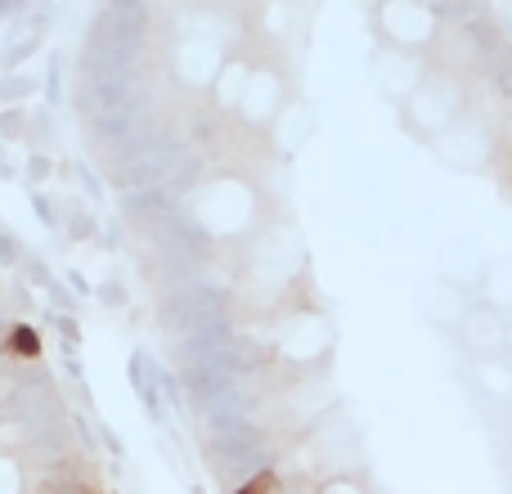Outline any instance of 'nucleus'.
Masks as SVG:
<instances>
[{
	"instance_id": "14",
	"label": "nucleus",
	"mask_w": 512,
	"mask_h": 494,
	"mask_svg": "<svg viewBox=\"0 0 512 494\" xmlns=\"http://www.w3.org/2000/svg\"><path fill=\"white\" fill-rule=\"evenodd\" d=\"M481 301H490L495 310H512V256H490L486 270H481V283H477Z\"/></svg>"
},
{
	"instance_id": "16",
	"label": "nucleus",
	"mask_w": 512,
	"mask_h": 494,
	"mask_svg": "<svg viewBox=\"0 0 512 494\" xmlns=\"http://www.w3.org/2000/svg\"><path fill=\"white\" fill-rule=\"evenodd\" d=\"M315 494H373V490L364 486L360 477H333V481H324Z\"/></svg>"
},
{
	"instance_id": "11",
	"label": "nucleus",
	"mask_w": 512,
	"mask_h": 494,
	"mask_svg": "<svg viewBox=\"0 0 512 494\" xmlns=\"http://www.w3.org/2000/svg\"><path fill=\"white\" fill-rule=\"evenodd\" d=\"M248 72H252V59H243V54H230V59H225V68L216 72V81L207 86V95H212V104L221 108V113H239V99H243V86H248Z\"/></svg>"
},
{
	"instance_id": "4",
	"label": "nucleus",
	"mask_w": 512,
	"mask_h": 494,
	"mask_svg": "<svg viewBox=\"0 0 512 494\" xmlns=\"http://www.w3.org/2000/svg\"><path fill=\"white\" fill-rule=\"evenodd\" d=\"M274 351L283 364H319L333 351V324L319 310H297L274 328Z\"/></svg>"
},
{
	"instance_id": "17",
	"label": "nucleus",
	"mask_w": 512,
	"mask_h": 494,
	"mask_svg": "<svg viewBox=\"0 0 512 494\" xmlns=\"http://www.w3.org/2000/svg\"><path fill=\"white\" fill-rule=\"evenodd\" d=\"M508 355H512V310H508Z\"/></svg>"
},
{
	"instance_id": "10",
	"label": "nucleus",
	"mask_w": 512,
	"mask_h": 494,
	"mask_svg": "<svg viewBox=\"0 0 512 494\" xmlns=\"http://www.w3.org/2000/svg\"><path fill=\"white\" fill-rule=\"evenodd\" d=\"M472 387L486 400H499V405H512V355H481L472 360Z\"/></svg>"
},
{
	"instance_id": "9",
	"label": "nucleus",
	"mask_w": 512,
	"mask_h": 494,
	"mask_svg": "<svg viewBox=\"0 0 512 494\" xmlns=\"http://www.w3.org/2000/svg\"><path fill=\"white\" fill-rule=\"evenodd\" d=\"M225 45L216 41V36H207V32H189V36H180V45H176V77L185 81L189 90H207L216 81V72L225 68Z\"/></svg>"
},
{
	"instance_id": "13",
	"label": "nucleus",
	"mask_w": 512,
	"mask_h": 494,
	"mask_svg": "<svg viewBox=\"0 0 512 494\" xmlns=\"http://www.w3.org/2000/svg\"><path fill=\"white\" fill-rule=\"evenodd\" d=\"M310 126H315V117H310V108L292 99V104L279 113V122H274L265 135H270V140H274V149H279V153H297L301 144H306Z\"/></svg>"
},
{
	"instance_id": "1",
	"label": "nucleus",
	"mask_w": 512,
	"mask_h": 494,
	"mask_svg": "<svg viewBox=\"0 0 512 494\" xmlns=\"http://www.w3.org/2000/svg\"><path fill=\"white\" fill-rule=\"evenodd\" d=\"M468 117V81L450 68H432L418 90L400 104V126H405L414 140H441L450 126H459Z\"/></svg>"
},
{
	"instance_id": "3",
	"label": "nucleus",
	"mask_w": 512,
	"mask_h": 494,
	"mask_svg": "<svg viewBox=\"0 0 512 494\" xmlns=\"http://www.w3.org/2000/svg\"><path fill=\"white\" fill-rule=\"evenodd\" d=\"M369 23L382 45L405 54H432L436 36H441V14L432 5H418V0H382V5H373Z\"/></svg>"
},
{
	"instance_id": "5",
	"label": "nucleus",
	"mask_w": 512,
	"mask_h": 494,
	"mask_svg": "<svg viewBox=\"0 0 512 494\" xmlns=\"http://www.w3.org/2000/svg\"><path fill=\"white\" fill-rule=\"evenodd\" d=\"M288 104H292V95H288V77H283V68H274V63H252L248 86H243V99H239L243 122H248L252 131H270Z\"/></svg>"
},
{
	"instance_id": "8",
	"label": "nucleus",
	"mask_w": 512,
	"mask_h": 494,
	"mask_svg": "<svg viewBox=\"0 0 512 494\" xmlns=\"http://www.w3.org/2000/svg\"><path fill=\"white\" fill-rule=\"evenodd\" d=\"M427 72H432L427 54H405V50H391V45H378V54H373V81H378V90L387 99H396V104H405V99L414 95Z\"/></svg>"
},
{
	"instance_id": "6",
	"label": "nucleus",
	"mask_w": 512,
	"mask_h": 494,
	"mask_svg": "<svg viewBox=\"0 0 512 494\" xmlns=\"http://www.w3.org/2000/svg\"><path fill=\"white\" fill-rule=\"evenodd\" d=\"M432 149L445 167L486 171L490 158H495V135H490V126L481 122V117H472V108H468V117H463L459 126H450L441 140H432Z\"/></svg>"
},
{
	"instance_id": "12",
	"label": "nucleus",
	"mask_w": 512,
	"mask_h": 494,
	"mask_svg": "<svg viewBox=\"0 0 512 494\" xmlns=\"http://www.w3.org/2000/svg\"><path fill=\"white\" fill-rule=\"evenodd\" d=\"M423 306H427V315H432V319H436V324H445V328H459L463 310H468V306H472V292L454 288V283H450V279H436V283H432V288H427Z\"/></svg>"
},
{
	"instance_id": "2",
	"label": "nucleus",
	"mask_w": 512,
	"mask_h": 494,
	"mask_svg": "<svg viewBox=\"0 0 512 494\" xmlns=\"http://www.w3.org/2000/svg\"><path fill=\"white\" fill-rule=\"evenodd\" d=\"M189 212H194V221L203 225L207 234H216V239H239V234H248L256 225L261 203H256L248 180L221 176V180H207V185L189 198Z\"/></svg>"
},
{
	"instance_id": "15",
	"label": "nucleus",
	"mask_w": 512,
	"mask_h": 494,
	"mask_svg": "<svg viewBox=\"0 0 512 494\" xmlns=\"http://www.w3.org/2000/svg\"><path fill=\"white\" fill-rule=\"evenodd\" d=\"M27 490V477H23V463L14 454L0 450V494H23Z\"/></svg>"
},
{
	"instance_id": "7",
	"label": "nucleus",
	"mask_w": 512,
	"mask_h": 494,
	"mask_svg": "<svg viewBox=\"0 0 512 494\" xmlns=\"http://www.w3.org/2000/svg\"><path fill=\"white\" fill-rule=\"evenodd\" d=\"M454 333H459V342L468 346L472 360L508 351V315L504 310H495L490 301H481V297H472V306L463 310V319H459Z\"/></svg>"
}]
</instances>
